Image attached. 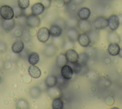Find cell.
Instances as JSON below:
<instances>
[{
  "label": "cell",
  "instance_id": "obj_22",
  "mask_svg": "<svg viewBox=\"0 0 122 109\" xmlns=\"http://www.w3.org/2000/svg\"><path fill=\"white\" fill-rule=\"evenodd\" d=\"M39 59V54L37 52H32L29 55L28 61L30 64L34 65L38 63Z\"/></svg>",
  "mask_w": 122,
  "mask_h": 109
},
{
  "label": "cell",
  "instance_id": "obj_24",
  "mask_svg": "<svg viewBox=\"0 0 122 109\" xmlns=\"http://www.w3.org/2000/svg\"><path fill=\"white\" fill-rule=\"evenodd\" d=\"M108 40L111 43H119L120 42V37L114 31L110 32L108 36Z\"/></svg>",
  "mask_w": 122,
  "mask_h": 109
},
{
  "label": "cell",
  "instance_id": "obj_17",
  "mask_svg": "<svg viewBox=\"0 0 122 109\" xmlns=\"http://www.w3.org/2000/svg\"><path fill=\"white\" fill-rule=\"evenodd\" d=\"M57 82V76L54 75H49L47 76L45 80V83L48 88L56 86Z\"/></svg>",
  "mask_w": 122,
  "mask_h": 109
},
{
  "label": "cell",
  "instance_id": "obj_36",
  "mask_svg": "<svg viewBox=\"0 0 122 109\" xmlns=\"http://www.w3.org/2000/svg\"><path fill=\"white\" fill-rule=\"evenodd\" d=\"M83 0H72L71 1H72L73 3H74L75 4L79 5V4H81L83 2Z\"/></svg>",
  "mask_w": 122,
  "mask_h": 109
},
{
  "label": "cell",
  "instance_id": "obj_13",
  "mask_svg": "<svg viewBox=\"0 0 122 109\" xmlns=\"http://www.w3.org/2000/svg\"><path fill=\"white\" fill-rule=\"evenodd\" d=\"M50 36L52 37H58L61 36L62 33V28L57 24H52L49 29Z\"/></svg>",
  "mask_w": 122,
  "mask_h": 109
},
{
  "label": "cell",
  "instance_id": "obj_2",
  "mask_svg": "<svg viewBox=\"0 0 122 109\" xmlns=\"http://www.w3.org/2000/svg\"><path fill=\"white\" fill-rule=\"evenodd\" d=\"M93 24L96 30L103 29L108 26V19L103 16H99L94 19Z\"/></svg>",
  "mask_w": 122,
  "mask_h": 109
},
{
  "label": "cell",
  "instance_id": "obj_29",
  "mask_svg": "<svg viewBox=\"0 0 122 109\" xmlns=\"http://www.w3.org/2000/svg\"><path fill=\"white\" fill-rule=\"evenodd\" d=\"M18 6L22 10H25L28 8L30 5V0H18Z\"/></svg>",
  "mask_w": 122,
  "mask_h": 109
},
{
  "label": "cell",
  "instance_id": "obj_19",
  "mask_svg": "<svg viewBox=\"0 0 122 109\" xmlns=\"http://www.w3.org/2000/svg\"><path fill=\"white\" fill-rule=\"evenodd\" d=\"M56 63L57 65L61 68L64 65L67 64L68 63V61L66 58L65 54L63 53L59 54L56 58Z\"/></svg>",
  "mask_w": 122,
  "mask_h": 109
},
{
  "label": "cell",
  "instance_id": "obj_7",
  "mask_svg": "<svg viewBox=\"0 0 122 109\" xmlns=\"http://www.w3.org/2000/svg\"><path fill=\"white\" fill-rule=\"evenodd\" d=\"M108 26L112 31L116 30L120 25L119 18L118 15L116 14H112L108 18Z\"/></svg>",
  "mask_w": 122,
  "mask_h": 109
},
{
  "label": "cell",
  "instance_id": "obj_1",
  "mask_svg": "<svg viewBox=\"0 0 122 109\" xmlns=\"http://www.w3.org/2000/svg\"><path fill=\"white\" fill-rule=\"evenodd\" d=\"M0 15L4 20L11 19L14 17V12L11 7L4 5L0 8Z\"/></svg>",
  "mask_w": 122,
  "mask_h": 109
},
{
  "label": "cell",
  "instance_id": "obj_27",
  "mask_svg": "<svg viewBox=\"0 0 122 109\" xmlns=\"http://www.w3.org/2000/svg\"><path fill=\"white\" fill-rule=\"evenodd\" d=\"M87 34L90 38L91 42L93 43L96 42L98 40L99 38V35L96 30L92 29L89 32L87 33Z\"/></svg>",
  "mask_w": 122,
  "mask_h": 109
},
{
  "label": "cell",
  "instance_id": "obj_10",
  "mask_svg": "<svg viewBox=\"0 0 122 109\" xmlns=\"http://www.w3.org/2000/svg\"><path fill=\"white\" fill-rule=\"evenodd\" d=\"M77 41L81 46L83 47L88 46L91 43L88 35L87 33H82L79 34L77 38Z\"/></svg>",
  "mask_w": 122,
  "mask_h": 109
},
{
  "label": "cell",
  "instance_id": "obj_12",
  "mask_svg": "<svg viewBox=\"0 0 122 109\" xmlns=\"http://www.w3.org/2000/svg\"><path fill=\"white\" fill-rule=\"evenodd\" d=\"M91 15V11L89 8L83 7L80 9L77 12V16L80 20H88Z\"/></svg>",
  "mask_w": 122,
  "mask_h": 109
},
{
  "label": "cell",
  "instance_id": "obj_40",
  "mask_svg": "<svg viewBox=\"0 0 122 109\" xmlns=\"http://www.w3.org/2000/svg\"><path fill=\"white\" fill-rule=\"evenodd\" d=\"M1 77H0V82H1Z\"/></svg>",
  "mask_w": 122,
  "mask_h": 109
},
{
  "label": "cell",
  "instance_id": "obj_30",
  "mask_svg": "<svg viewBox=\"0 0 122 109\" xmlns=\"http://www.w3.org/2000/svg\"><path fill=\"white\" fill-rule=\"evenodd\" d=\"M13 12H14V16L15 18H18L19 17L21 16L24 14L23 10L19 6H15L13 9Z\"/></svg>",
  "mask_w": 122,
  "mask_h": 109
},
{
  "label": "cell",
  "instance_id": "obj_23",
  "mask_svg": "<svg viewBox=\"0 0 122 109\" xmlns=\"http://www.w3.org/2000/svg\"><path fill=\"white\" fill-rule=\"evenodd\" d=\"M52 108L53 109H62L64 103L60 97L54 98L52 102Z\"/></svg>",
  "mask_w": 122,
  "mask_h": 109
},
{
  "label": "cell",
  "instance_id": "obj_39",
  "mask_svg": "<svg viewBox=\"0 0 122 109\" xmlns=\"http://www.w3.org/2000/svg\"><path fill=\"white\" fill-rule=\"evenodd\" d=\"M119 56L122 58V48H120V51H119V54H118Z\"/></svg>",
  "mask_w": 122,
  "mask_h": 109
},
{
  "label": "cell",
  "instance_id": "obj_15",
  "mask_svg": "<svg viewBox=\"0 0 122 109\" xmlns=\"http://www.w3.org/2000/svg\"><path fill=\"white\" fill-rule=\"evenodd\" d=\"M28 72L29 74L34 78H38L41 75V70L35 65H31L29 67Z\"/></svg>",
  "mask_w": 122,
  "mask_h": 109
},
{
  "label": "cell",
  "instance_id": "obj_6",
  "mask_svg": "<svg viewBox=\"0 0 122 109\" xmlns=\"http://www.w3.org/2000/svg\"><path fill=\"white\" fill-rule=\"evenodd\" d=\"M77 27L81 31L85 33H88L92 29V24L88 20H79Z\"/></svg>",
  "mask_w": 122,
  "mask_h": 109
},
{
  "label": "cell",
  "instance_id": "obj_8",
  "mask_svg": "<svg viewBox=\"0 0 122 109\" xmlns=\"http://www.w3.org/2000/svg\"><path fill=\"white\" fill-rule=\"evenodd\" d=\"M61 75L67 80L71 79L73 74V72L71 67L67 64L61 68Z\"/></svg>",
  "mask_w": 122,
  "mask_h": 109
},
{
  "label": "cell",
  "instance_id": "obj_21",
  "mask_svg": "<svg viewBox=\"0 0 122 109\" xmlns=\"http://www.w3.org/2000/svg\"><path fill=\"white\" fill-rule=\"evenodd\" d=\"M89 60L88 55L85 52H81L79 54L78 60L77 62L83 67L86 66Z\"/></svg>",
  "mask_w": 122,
  "mask_h": 109
},
{
  "label": "cell",
  "instance_id": "obj_31",
  "mask_svg": "<svg viewBox=\"0 0 122 109\" xmlns=\"http://www.w3.org/2000/svg\"><path fill=\"white\" fill-rule=\"evenodd\" d=\"M30 94L33 98H37L40 95L41 90L38 87H33L30 90Z\"/></svg>",
  "mask_w": 122,
  "mask_h": 109
},
{
  "label": "cell",
  "instance_id": "obj_33",
  "mask_svg": "<svg viewBox=\"0 0 122 109\" xmlns=\"http://www.w3.org/2000/svg\"><path fill=\"white\" fill-rule=\"evenodd\" d=\"M51 0H41V3L44 6L45 9L49 8L51 4Z\"/></svg>",
  "mask_w": 122,
  "mask_h": 109
},
{
  "label": "cell",
  "instance_id": "obj_28",
  "mask_svg": "<svg viewBox=\"0 0 122 109\" xmlns=\"http://www.w3.org/2000/svg\"><path fill=\"white\" fill-rule=\"evenodd\" d=\"M57 82L56 85L60 89L61 87H64L66 86L67 84V80L64 79L61 75L57 77Z\"/></svg>",
  "mask_w": 122,
  "mask_h": 109
},
{
  "label": "cell",
  "instance_id": "obj_35",
  "mask_svg": "<svg viewBox=\"0 0 122 109\" xmlns=\"http://www.w3.org/2000/svg\"><path fill=\"white\" fill-rule=\"evenodd\" d=\"M55 1L57 6L59 7H62L65 4L63 0H55Z\"/></svg>",
  "mask_w": 122,
  "mask_h": 109
},
{
  "label": "cell",
  "instance_id": "obj_3",
  "mask_svg": "<svg viewBox=\"0 0 122 109\" xmlns=\"http://www.w3.org/2000/svg\"><path fill=\"white\" fill-rule=\"evenodd\" d=\"M50 33L49 29L46 27H42L39 29L37 33L38 40L42 43L47 42L49 39Z\"/></svg>",
  "mask_w": 122,
  "mask_h": 109
},
{
  "label": "cell",
  "instance_id": "obj_16",
  "mask_svg": "<svg viewBox=\"0 0 122 109\" xmlns=\"http://www.w3.org/2000/svg\"><path fill=\"white\" fill-rule=\"evenodd\" d=\"M15 25V22L13 18L10 20H4L2 23V26L7 32L12 30Z\"/></svg>",
  "mask_w": 122,
  "mask_h": 109
},
{
  "label": "cell",
  "instance_id": "obj_11",
  "mask_svg": "<svg viewBox=\"0 0 122 109\" xmlns=\"http://www.w3.org/2000/svg\"><path fill=\"white\" fill-rule=\"evenodd\" d=\"M45 10V8L41 2H37L34 4L31 7V14L38 16L42 14Z\"/></svg>",
  "mask_w": 122,
  "mask_h": 109
},
{
  "label": "cell",
  "instance_id": "obj_25",
  "mask_svg": "<svg viewBox=\"0 0 122 109\" xmlns=\"http://www.w3.org/2000/svg\"><path fill=\"white\" fill-rule=\"evenodd\" d=\"M66 26H68V28L69 27H77L79 20H78L76 18L71 17L69 18L67 21L65 22Z\"/></svg>",
  "mask_w": 122,
  "mask_h": 109
},
{
  "label": "cell",
  "instance_id": "obj_4",
  "mask_svg": "<svg viewBox=\"0 0 122 109\" xmlns=\"http://www.w3.org/2000/svg\"><path fill=\"white\" fill-rule=\"evenodd\" d=\"M26 24L31 27H37L41 24V19L38 16L33 14H30L26 17Z\"/></svg>",
  "mask_w": 122,
  "mask_h": 109
},
{
  "label": "cell",
  "instance_id": "obj_34",
  "mask_svg": "<svg viewBox=\"0 0 122 109\" xmlns=\"http://www.w3.org/2000/svg\"><path fill=\"white\" fill-rule=\"evenodd\" d=\"M55 24H57L60 25L61 28H62V27L66 26V22L62 19H58L56 21V23H55Z\"/></svg>",
  "mask_w": 122,
  "mask_h": 109
},
{
  "label": "cell",
  "instance_id": "obj_37",
  "mask_svg": "<svg viewBox=\"0 0 122 109\" xmlns=\"http://www.w3.org/2000/svg\"><path fill=\"white\" fill-rule=\"evenodd\" d=\"M118 18H119V21L120 24H122V14L118 15Z\"/></svg>",
  "mask_w": 122,
  "mask_h": 109
},
{
  "label": "cell",
  "instance_id": "obj_20",
  "mask_svg": "<svg viewBox=\"0 0 122 109\" xmlns=\"http://www.w3.org/2000/svg\"><path fill=\"white\" fill-rule=\"evenodd\" d=\"M48 93L50 96L52 98L60 97L61 95V90L57 86H54L49 87L48 89Z\"/></svg>",
  "mask_w": 122,
  "mask_h": 109
},
{
  "label": "cell",
  "instance_id": "obj_38",
  "mask_svg": "<svg viewBox=\"0 0 122 109\" xmlns=\"http://www.w3.org/2000/svg\"><path fill=\"white\" fill-rule=\"evenodd\" d=\"M72 0H63L65 4H69L71 2Z\"/></svg>",
  "mask_w": 122,
  "mask_h": 109
},
{
  "label": "cell",
  "instance_id": "obj_9",
  "mask_svg": "<svg viewBox=\"0 0 122 109\" xmlns=\"http://www.w3.org/2000/svg\"><path fill=\"white\" fill-rule=\"evenodd\" d=\"M79 32L76 27H69L66 31V36L69 40L72 42L77 41Z\"/></svg>",
  "mask_w": 122,
  "mask_h": 109
},
{
  "label": "cell",
  "instance_id": "obj_14",
  "mask_svg": "<svg viewBox=\"0 0 122 109\" xmlns=\"http://www.w3.org/2000/svg\"><path fill=\"white\" fill-rule=\"evenodd\" d=\"M120 47L117 43H111L108 47V52L112 56H116L118 55Z\"/></svg>",
  "mask_w": 122,
  "mask_h": 109
},
{
  "label": "cell",
  "instance_id": "obj_18",
  "mask_svg": "<svg viewBox=\"0 0 122 109\" xmlns=\"http://www.w3.org/2000/svg\"><path fill=\"white\" fill-rule=\"evenodd\" d=\"M24 48V43L21 40H18L15 42L12 45L11 49L15 53L21 52Z\"/></svg>",
  "mask_w": 122,
  "mask_h": 109
},
{
  "label": "cell",
  "instance_id": "obj_5",
  "mask_svg": "<svg viewBox=\"0 0 122 109\" xmlns=\"http://www.w3.org/2000/svg\"><path fill=\"white\" fill-rule=\"evenodd\" d=\"M65 54L68 62L75 63L77 62L79 54L74 49L72 48L68 49L66 51Z\"/></svg>",
  "mask_w": 122,
  "mask_h": 109
},
{
  "label": "cell",
  "instance_id": "obj_26",
  "mask_svg": "<svg viewBox=\"0 0 122 109\" xmlns=\"http://www.w3.org/2000/svg\"><path fill=\"white\" fill-rule=\"evenodd\" d=\"M70 65H69L72 68L73 73L75 74H79L82 70V68L83 66L79 64L77 62L75 63H70Z\"/></svg>",
  "mask_w": 122,
  "mask_h": 109
},
{
  "label": "cell",
  "instance_id": "obj_32",
  "mask_svg": "<svg viewBox=\"0 0 122 109\" xmlns=\"http://www.w3.org/2000/svg\"><path fill=\"white\" fill-rule=\"evenodd\" d=\"M17 105L21 109H26L28 107L27 102L23 99L19 100L18 102H17Z\"/></svg>",
  "mask_w": 122,
  "mask_h": 109
}]
</instances>
